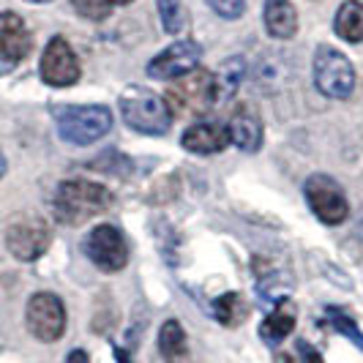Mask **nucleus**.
<instances>
[{
	"mask_svg": "<svg viewBox=\"0 0 363 363\" xmlns=\"http://www.w3.org/2000/svg\"><path fill=\"white\" fill-rule=\"evenodd\" d=\"M325 317H328V323H330V325L336 328L342 336H347V339H350V342L363 352V333H361V328L355 325V320H352L350 314H345V311L336 309V306H328Z\"/></svg>",
	"mask_w": 363,
	"mask_h": 363,
	"instance_id": "21",
	"label": "nucleus"
},
{
	"mask_svg": "<svg viewBox=\"0 0 363 363\" xmlns=\"http://www.w3.org/2000/svg\"><path fill=\"white\" fill-rule=\"evenodd\" d=\"M246 77V60L243 57H230L221 63L218 74H213V82H216V104L221 101H230L238 93L240 82Z\"/></svg>",
	"mask_w": 363,
	"mask_h": 363,
	"instance_id": "18",
	"label": "nucleus"
},
{
	"mask_svg": "<svg viewBox=\"0 0 363 363\" xmlns=\"http://www.w3.org/2000/svg\"><path fill=\"white\" fill-rule=\"evenodd\" d=\"M202 57V50L197 41H175L172 47H167L162 55H156L150 63H147V77L153 79H181L189 72L197 69Z\"/></svg>",
	"mask_w": 363,
	"mask_h": 363,
	"instance_id": "11",
	"label": "nucleus"
},
{
	"mask_svg": "<svg viewBox=\"0 0 363 363\" xmlns=\"http://www.w3.org/2000/svg\"><path fill=\"white\" fill-rule=\"evenodd\" d=\"M227 131H230V143L246 153H255L262 145V121L249 104H238L233 109Z\"/></svg>",
	"mask_w": 363,
	"mask_h": 363,
	"instance_id": "13",
	"label": "nucleus"
},
{
	"mask_svg": "<svg viewBox=\"0 0 363 363\" xmlns=\"http://www.w3.org/2000/svg\"><path fill=\"white\" fill-rule=\"evenodd\" d=\"M72 6L85 19H107L109 11H112L109 0H72Z\"/></svg>",
	"mask_w": 363,
	"mask_h": 363,
	"instance_id": "23",
	"label": "nucleus"
},
{
	"mask_svg": "<svg viewBox=\"0 0 363 363\" xmlns=\"http://www.w3.org/2000/svg\"><path fill=\"white\" fill-rule=\"evenodd\" d=\"M333 30L350 44L363 41V0H347L345 6L336 11Z\"/></svg>",
	"mask_w": 363,
	"mask_h": 363,
	"instance_id": "17",
	"label": "nucleus"
},
{
	"mask_svg": "<svg viewBox=\"0 0 363 363\" xmlns=\"http://www.w3.org/2000/svg\"><path fill=\"white\" fill-rule=\"evenodd\" d=\"M205 3L224 19H238L246 11V0H205Z\"/></svg>",
	"mask_w": 363,
	"mask_h": 363,
	"instance_id": "24",
	"label": "nucleus"
},
{
	"mask_svg": "<svg viewBox=\"0 0 363 363\" xmlns=\"http://www.w3.org/2000/svg\"><path fill=\"white\" fill-rule=\"evenodd\" d=\"M314 85L328 99H347L355 88V72L345 55L328 44L314 52Z\"/></svg>",
	"mask_w": 363,
	"mask_h": 363,
	"instance_id": "4",
	"label": "nucleus"
},
{
	"mask_svg": "<svg viewBox=\"0 0 363 363\" xmlns=\"http://www.w3.org/2000/svg\"><path fill=\"white\" fill-rule=\"evenodd\" d=\"M112 197L101 183L91 181H66L57 186L55 191V216L63 224H85L88 218L99 216L101 211H107Z\"/></svg>",
	"mask_w": 363,
	"mask_h": 363,
	"instance_id": "1",
	"label": "nucleus"
},
{
	"mask_svg": "<svg viewBox=\"0 0 363 363\" xmlns=\"http://www.w3.org/2000/svg\"><path fill=\"white\" fill-rule=\"evenodd\" d=\"M159 352L167 363H181L189 352V342L178 320H167L159 330Z\"/></svg>",
	"mask_w": 363,
	"mask_h": 363,
	"instance_id": "19",
	"label": "nucleus"
},
{
	"mask_svg": "<svg viewBox=\"0 0 363 363\" xmlns=\"http://www.w3.org/2000/svg\"><path fill=\"white\" fill-rule=\"evenodd\" d=\"M30 33L25 22L14 11H0V57L6 63H19L30 52Z\"/></svg>",
	"mask_w": 363,
	"mask_h": 363,
	"instance_id": "12",
	"label": "nucleus"
},
{
	"mask_svg": "<svg viewBox=\"0 0 363 363\" xmlns=\"http://www.w3.org/2000/svg\"><path fill=\"white\" fill-rule=\"evenodd\" d=\"M66 363H91V361H88V352L85 350H72Z\"/></svg>",
	"mask_w": 363,
	"mask_h": 363,
	"instance_id": "26",
	"label": "nucleus"
},
{
	"mask_svg": "<svg viewBox=\"0 0 363 363\" xmlns=\"http://www.w3.org/2000/svg\"><path fill=\"white\" fill-rule=\"evenodd\" d=\"M159 14L167 33H181L186 25V9L183 0H159Z\"/></svg>",
	"mask_w": 363,
	"mask_h": 363,
	"instance_id": "22",
	"label": "nucleus"
},
{
	"mask_svg": "<svg viewBox=\"0 0 363 363\" xmlns=\"http://www.w3.org/2000/svg\"><path fill=\"white\" fill-rule=\"evenodd\" d=\"M303 194L306 202L314 211V216L320 218L323 224H342L350 216V205H347L345 189L333 181L330 175H311L306 186H303Z\"/></svg>",
	"mask_w": 363,
	"mask_h": 363,
	"instance_id": "5",
	"label": "nucleus"
},
{
	"mask_svg": "<svg viewBox=\"0 0 363 363\" xmlns=\"http://www.w3.org/2000/svg\"><path fill=\"white\" fill-rule=\"evenodd\" d=\"M112 6H126V3H131V0H109Z\"/></svg>",
	"mask_w": 363,
	"mask_h": 363,
	"instance_id": "29",
	"label": "nucleus"
},
{
	"mask_svg": "<svg viewBox=\"0 0 363 363\" xmlns=\"http://www.w3.org/2000/svg\"><path fill=\"white\" fill-rule=\"evenodd\" d=\"M55 121H57V131L66 143L72 145H91L96 140H101L112 128V112L107 107H57L55 109Z\"/></svg>",
	"mask_w": 363,
	"mask_h": 363,
	"instance_id": "3",
	"label": "nucleus"
},
{
	"mask_svg": "<svg viewBox=\"0 0 363 363\" xmlns=\"http://www.w3.org/2000/svg\"><path fill=\"white\" fill-rule=\"evenodd\" d=\"M3 172H6V159H3V153H0V178H3Z\"/></svg>",
	"mask_w": 363,
	"mask_h": 363,
	"instance_id": "28",
	"label": "nucleus"
},
{
	"mask_svg": "<svg viewBox=\"0 0 363 363\" xmlns=\"http://www.w3.org/2000/svg\"><path fill=\"white\" fill-rule=\"evenodd\" d=\"M167 104L178 109H189V112H205L216 104V82H213V74L205 72V69H194L186 77H181L172 91Z\"/></svg>",
	"mask_w": 363,
	"mask_h": 363,
	"instance_id": "9",
	"label": "nucleus"
},
{
	"mask_svg": "<svg viewBox=\"0 0 363 363\" xmlns=\"http://www.w3.org/2000/svg\"><path fill=\"white\" fill-rule=\"evenodd\" d=\"M265 28L273 38H292L298 33V11L292 0H265Z\"/></svg>",
	"mask_w": 363,
	"mask_h": 363,
	"instance_id": "16",
	"label": "nucleus"
},
{
	"mask_svg": "<svg viewBox=\"0 0 363 363\" xmlns=\"http://www.w3.org/2000/svg\"><path fill=\"white\" fill-rule=\"evenodd\" d=\"M50 246V227L44 218L19 216L6 227V249L22 262H33Z\"/></svg>",
	"mask_w": 363,
	"mask_h": 363,
	"instance_id": "6",
	"label": "nucleus"
},
{
	"mask_svg": "<svg viewBox=\"0 0 363 363\" xmlns=\"http://www.w3.org/2000/svg\"><path fill=\"white\" fill-rule=\"evenodd\" d=\"M298 323V309H295V303H292L290 298H281V301H276V309L265 317V323L259 325V333H262V339L268 342V345H279V342H284L287 336L292 333V328Z\"/></svg>",
	"mask_w": 363,
	"mask_h": 363,
	"instance_id": "15",
	"label": "nucleus"
},
{
	"mask_svg": "<svg viewBox=\"0 0 363 363\" xmlns=\"http://www.w3.org/2000/svg\"><path fill=\"white\" fill-rule=\"evenodd\" d=\"M85 255L99 271L118 273L128 262V249L123 233L112 224H99L85 240Z\"/></svg>",
	"mask_w": 363,
	"mask_h": 363,
	"instance_id": "7",
	"label": "nucleus"
},
{
	"mask_svg": "<svg viewBox=\"0 0 363 363\" xmlns=\"http://www.w3.org/2000/svg\"><path fill=\"white\" fill-rule=\"evenodd\" d=\"M9 69H11V63H6V60L0 57V74H6V72H9Z\"/></svg>",
	"mask_w": 363,
	"mask_h": 363,
	"instance_id": "27",
	"label": "nucleus"
},
{
	"mask_svg": "<svg viewBox=\"0 0 363 363\" xmlns=\"http://www.w3.org/2000/svg\"><path fill=\"white\" fill-rule=\"evenodd\" d=\"M298 355H301V363H325L323 361V355L309 345V342H298Z\"/></svg>",
	"mask_w": 363,
	"mask_h": 363,
	"instance_id": "25",
	"label": "nucleus"
},
{
	"mask_svg": "<svg viewBox=\"0 0 363 363\" xmlns=\"http://www.w3.org/2000/svg\"><path fill=\"white\" fill-rule=\"evenodd\" d=\"M25 3H52V0H25Z\"/></svg>",
	"mask_w": 363,
	"mask_h": 363,
	"instance_id": "30",
	"label": "nucleus"
},
{
	"mask_svg": "<svg viewBox=\"0 0 363 363\" xmlns=\"http://www.w3.org/2000/svg\"><path fill=\"white\" fill-rule=\"evenodd\" d=\"M41 79L50 88H72L79 79V60L63 36L50 38L47 50L41 55Z\"/></svg>",
	"mask_w": 363,
	"mask_h": 363,
	"instance_id": "10",
	"label": "nucleus"
},
{
	"mask_svg": "<svg viewBox=\"0 0 363 363\" xmlns=\"http://www.w3.org/2000/svg\"><path fill=\"white\" fill-rule=\"evenodd\" d=\"M181 143L186 150H191L197 156H208V153H218V150L230 145V131L224 123H216V121L197 123V126L186 128Z\"/></svg>",
	"mask_w": 363,
	"mask_h": 363,
	"instance_id": "14",
	"label": "nucleus"
},
{
	"mask_svg": "<svg viewBox=\"0 0 363 363\" xmlns=\"http://www.w3.org/2000/svg\"><path fill=\"white\" fill-rule=\"evenodd\" d=\"M28 328L41 342H57L66 330V309L63 301L52 292H36L28 301Z\"/></svg>",
	"mask_w": 363,
	"mask_h": 363,
	"instance_id": "8",
	"label": "nucleus"
},
{
	"mask_svg": "<svg viewBox=\"0 0 363 363\" xmlns=\"http://www.w3.org/2000/svg\"><path fill=\"white\" fill-rule=\"evenodd\" d=\"M213 317L224 328H235L249 317V303L240 292H227L213 301Z\"/></svg>",
	"mask_w": 363,
	"mask_h": 363,
	"instance_id": "20",
	"label": "nucleus"
},
{
	"mask_svg": "<svg viewBox=\"0 0 363 363\" xmlns=\"http://www.w3.org/2000/svg\"><path fill=\"white\" fill-rule=\"evenodd\" d=\"M121 115L123 123L140 134H150V137H162L169 128V104L162 96H156L147 88L140 85H128L126 91L121 93Z\"/></svg>",
	"mask_w": 363,
	"mask_h": 363,
	"instance_id": "2",
	"label": "nucleus"
}]
</instances>
